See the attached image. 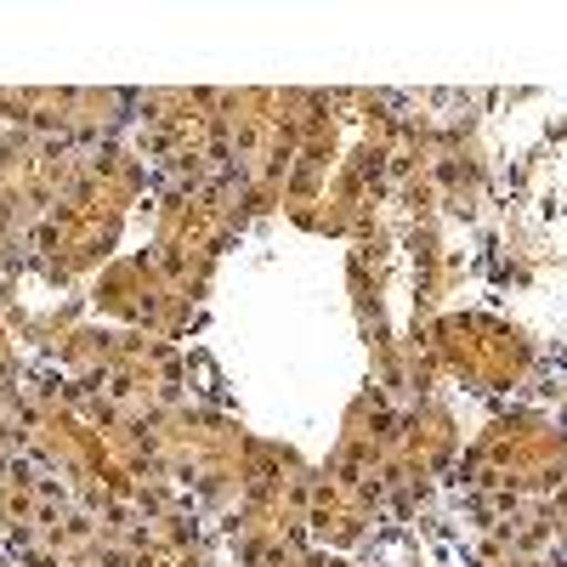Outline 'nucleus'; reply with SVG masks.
<instances>
[{
    "instance_id": "f257e3e1",
    "label": "nucleus",
    "mask_w": 567,
    "mask_h": 567,
    "mask_svg": "<svg viewBox=\"0 0 567 567\" xmlns=\"http://www.w3.org/2000/svg\"><path fill=\"white\" fill-rule=\"evenodd\" d=\"M18 398H23L29 460H40L85 511L109 516V523H136V516L182 505L171 483L159 477L142 425L114 414L80 381H69L58 369H40L18 381Z\"/></svg>"
},
{
    "instance_id": "f03ea898",
    "label": "nucleus",
    "mask_w": 567,
    "mask_h": 567,
    "mask_svg": "<svg viewBox=\"0 0 567 567\" xmlns=\"http://www.w3.org/2000/svg\"><path fill=\"white\" fill-rule=\"evenodd\" d=\"M409 120L374 91H312V114L278 210L318 239H352L386 199Z\"/></svg>"
},
{
    "instance_id": "7ed1b4c3",
    "label": "nucleus",
    "mask_w": 567,
    "mask_h": 567,
    "mask_svg": "<svg viewBox=\"0 0 567 567\" xmlns=\"http://www.w3.org/2000/svg\"><path fill=\"white\" fill-rule=\"evenodd\" d=\"M154 194V176L131 154V142H109L85 159L69 194L45 210V221L29 233V272L45 290H74L91 284L125 239L131 210Z\"/></svg>"
},
{
    "instance_id": "20e7f679",
    "label": "nucleus",
    "mask_w": 567,
    "mask_h": 567,
    "mask_svg": "<svg viewBox=\"0 0 567 567\" xmlns=\"http://www.w3.org/2000/svg\"><path fill=\"white\" fill-rule=\"evenodd\" d=\"M58 374L80 381L91 398H103L114 414L148 425L154 414L187 403V374H194V358L171 341L136 336V329L120 323H69L63 336L45 347Z\"/></svg>"
},
{
    "instance_id": "39448f33",
    "label": "nucleus",
    "mask_w": 567,
    "mask_h": 567,
    "mask_svg": "<svg viewBox=\"0 0 567 567\" xmlns=\"http://www.w3.org/2000/svg\"><path fill=\"white\" fill-rule=\"evenodd\" d=\"M142 437H148V454L159 465V477L171 483V494L194 511L239 505L267 460V437H256L245 420H233L210 403H194V398L154 414L142 425Z\"/></svg>"
},
{
    "instance_id": "423d86ee",
    "label": "nucleus",
    "mask_w": 567,
    "mask_h": 567,
    "mask_svg": "<svg viewBox=\"0 0 567 567\" xmlns=\"http://www.w3.org/2000/svg\"><path fill=\"white\" fill-rule=\"evenodd\" d=\"M454 483L471 505L550 499L567 483V420L539 409H505L460 449Z\"/></svg>"
},
{
    "instance_id": "0eeeda50",
    "label": "nucleus",
    "mask_w": 567,
    "mask_h": 567,
    "mask_svg": "<svg viewBox=\"0 0 567 567\" xmlns=\"http://www.w3.org/2000/svg\"><path fill=\"white\" fill-rule=\"evenodd\" d=\"M414 352L432 374V386L449 381L477 398H516L539 374V341L528 329L477 307H449L432 323H420Z\"/></svg>"
},
{
    "instance_id": "6e6552de",
    "label": "nucleus",
    "mask_w": 567,
    "mask_h": 567,
    "mask_svg": "<svg viewBox=\"0 0 567 567\" xmlns=\"http://www.w3.org/2000/svg\"><path fill=\"white\" fill-rule=\"evenodd\" d=\"M250 221H256V216H250V199H245V187L233 182V176L205 182V187H154L148 256H154L194 301H205L221 256L245 239Z\"/></svg>"
},
{
    "instance_id": "1a4fd4ad",
    "label": "nucleus",
    "mask_w": 567,
    "mask_h": 567,
    "mask_svg": "<svg viewBox=\"0 0 567 567\" xmlns=\"http://www.w3.org/2000/svg\"><path fill=\"white\" fill-rule=\"evenodd\" d=\"M312 114V91H278V85H245L221 91V142H227V176L245 187L250 216L278 210L284 182H290L301 131Z\"/></svg>"
},
{
    "instance_id": "9d476101",
    "label": "nucleus",
    "mask_w": 567,
    "mask_h": 567,
    "mask_svg": "<svg viewBox=\"0 0 567 567\" xmlns=\"http://www.w3.org/2000/svg\"><path fill=\"white\" fill-rule=\"evenodd\" d=\"M131 154L148 165L154 187H205L227 176V142H221V91H136L131 114Z\"/></svg>"
},
{
    "instance_id": "9b49d317",
    "label": "nucleus",
    "mask_w": 567,
    "mask_h": 567,
    "mask_svg": "<svg viewBox=\"0 0 567 567\" xmlns=\"http://www.w3.org/2000/svg\"><path fill=\"white\" fill-rule=\"evenodd\" d=\"M307 494H312V465L284 449L267 443V460L250 477L245 499L233 505V561L239 567H284L290 556H301L307 539Z\"/></svg>"
},
{
    "instance_id": "f8f14e48",
    "label": "nucleus",
    "mask_w": 567,
    "mask_h": 567,
    "mask_svg": "<svg viewBox=\"0 0 567 567\" xmlns=\"http://www.w3.org/2000/svg\"><path fill=\"white\" fill-rule=\"evenodd\" d=\"M85 307L103 323H120V329H136V336L182 347L199 329L205 301L187 296L148 250H131V256H114L97 278L85 284Z\"/></svg>"
},
{
    "instance_id": "ddd939ff",
    "label": "nucleus",
    "mask_w": 567,
    "mask_h": 567,
    "mask_svg": "<svg viewBox=\"0 0 567 567\" xmlns=\"http://www.w3.org/2000/svg\"><path fill=\"white\" fill-rule=\"evenodd\" d=\"M136 91L120 85H0V125L34 131L74 148H109L120 131H131Z\"/></svg>"
},
{
    "instance_id": "4468645a",
    "label": "nucleus",
    "mask_w": 567,
    "mask_h": 567,
    "mask_svg": "<svg viewBox=\"0 0 567 567\" xmlns=\"http://www.w3.org/2000/svg\"><path fill=\"white\" fill-rule=\"evenodd\" d=\"M460 449H465V437H460V420L449 414V403H437V398L403 403L398 425H392V443H386V460H381L386 511L392 516L420 511L443 477H454Z\"/></svg>"
},
{
    "instance_id": "2eb2a0df",
    "label": "nucleus",
    "mask_w": 567,
    "mask_h": 567,
    "mask_svg": "<svg viewBox=\"0 0 567 567\" xmlns=\"http://www.w3.org/2000/svg\"><path fill=\"white\" fill-rule=\"evenodd\" d=\"M97 148H74V142H52L34 131H0V216H7L18 233H34L45 221L74 176L85 171V159Z\"/></svg>"
},
{
    "instance_id": "dca6fc26",
    "label": "nucleus",
    "mask_w": 567,
    "mask_h": 567,
    "mask_svg": "<svg viewBox=\"0 0 567 567\" xmlns=\"http://www.w3.org/2000/svg\"><path fill=\"white\" fill-rule=\"evenodd\" d=\"M386 494L374 477L347 465H312V494H307V539L318 550H358L363 539L381 534L386 523Z\"/></svg>"
},
{
    "instance_id": "f3484780",
    "label": "nucleus",
    "mask_w": 567,
    "mask_h": 567,
    "mask_svg": "<svg viewBox=\"0 0 567 567\" xmlns=\"http://www.w3.org/2000/svg\"><path fill=\"white\" fill-rule=\"evenodd\" d=\"M69 505H74V494H69L40 460L23 454V460H12V465H0V550L18 561Z\"/></svg>"
},
{
    "instance_id": "a211bd4d",
    "label": "nucleus",
    "mask_w": 567,
    "mask_h": 567,
    "mask_svg": "<svg viewBox=\"0 0 567 567\" xmlns=\"http://www.w3.org/2000/svg\"><path fill=\"white\" fill-rule=\"evenodd\" d=\"M120 567H216V556L199 534V511L194 505H165L154 516L125 523Z\"/></svg>"
},
{
    "instance_id": "6ab92c4d",
    "label": "nucleus",
    "mask_w": 567,
    "mask_h": 567,
    "mask_svg": "<svg viewBox=\"0 0 567 567\" xmlns=\"http://www.w3.org/2000/svg\"><path fill=\"white\" fill-rule=\"evenodd\" d=\"M471 567H567V556L556 550H528V545H511V539H483Z\"/></svg>"
},
{
    "instance_id": "aec40b11",
    "label": "nucleus",
    "mask_w": 567,
    "mask_h": 567,
    "mask_svg": "<svg viewBox=\"0 0 567 567\" xmlns=\"http://www.w3.org/2000/svg\"><path fill=\"white\" fill-rule=\"evenodd\" d=\"M29 267V233H18L7 216H0V290Z\"/></svg>"
},
{
    "instance_id": "412c9836",
    "label": "nucleus",
    "mask_w": 567,
    "mask_h": 567,
    "mask_svg": "<svg viewBox=\"0 0 567 567\" xmlns=\"http://www.w3.org/2000/svg\"><path fill=\"white\" fill-rule=\"evenodd\" d=\"M23 381V352H18V336H12V323L0 318V392H12Z\"/></svg>"
},
{
    "instance_id": "4be33fe9",
    "label": "nucleus",
    "mask_w": 567,
    "mask_h": 567,
    "mask_svg": "<svg viewBox=\"0 0 567 567\" xmlns=\"http://www.w3.org/2000/svg\"><path fill=\"white\" fill-rule=\"evenodd\" d=\"M284 567H358V561H352L347 550H318V545H307L301 556H290Z\"/></svg>"
},
{
    "instance_id": "5701e85b",
    "label": "nucleus",
    "mask_w": 567,
    "mask_h": 567,
    "mask_svg": "<svg viewBox=\"0 0 567 567\" xmlns=\"http://www.w3.org/2000/svg\"><path fill=\"white\" fill-rule=\"evenodd\" d=\"M550 511H556V539H561V556H567V483L550 494Z\"/></svg>"
}]
</instances>
